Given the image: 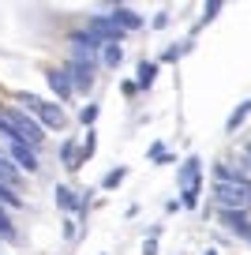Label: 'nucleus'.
I'll use <instances>...</instances> for the list:
<instances>
[{"label":"nucleus","instance_id":"obj_1","mask_svg":"<svg viewBox=\"0 0 251 255\" xmlns=\"http://www.w3.org/2000/svg\"><path fill=\"white\" fill-rule=\"evenodd\" d=\"M214 203L218 210H251V176L233 165H214Z\"/></svg>","mask_w":251,"mask_h":255},{"label":"nucleus","instance_id":"obj_2","mask_svg":"<svg viewBox=\"0 0 251 255\" xmlns=\"http://www.w3.org/2000/svg\"><path fill=\"white\" fill-rule=\"evenodd\" d=\"M0 124L26 146H41V139H45V128H41L26 109H19V105H0Z\"/></svg>","mask_w":251,"mask_h":255},{"label":"nucleus","instance_id":"obj_3","mask_svg":"<svg viewBox=\"0 0 251 255\" xmlns=\"http://www.w3.org/2000/svg\"><path fill=\"white\" fill-rule=\"evenodd\" d=\"M15 102H19V109L34 113V117H38V124L45 128V131H60V128H68V117H64L60 105L41 102V98H34V94H15Z\"/></svg>","mask_w":251,"mask_h":255},{"label":"nucleus","instance_id":"obj_4","mask_svg":"<svg viewBox=\"0 0 251 255\" xmlns=\"http://www.w3.org/2000/svg\"><path fill=\"white\" fill-rule=\"evenodd\" d=\"M64 68H68V75H71V87H75V94H87L90 87H94V56L90 53H71V60L64 64Z\"/></svg>","mask_w":251,"mask_h":255},{"label":"nucleus","instance_id":"obj_5","mask_svg":"<svg viewBox=\"0 0 251 255\" xmlns=\"http://www.w3.org/2000/svg\"><path fill=\"white\" fill-rule=\"evenodd\" d=\"M87 30H94V34H98V38H102V41H105V45H120V41H124V38H127V34H124V30H120V26H117V23H113V15H109V11H105V15H90V23H87Z\"/></svg>","mask_w":251,"mask_h":255},{"label":"nucleus","instance_id":"obj_6","mask_svg":"<svg viewBox=\"0 0 251 255\" xmlns=\"http://www.w3.org/2000/svg\"><path fill=\"white\" fill-rule=\"evenodd\" d=\"M199 173H203V161H199V154H188L184 158V165L176 169V188L188 195V191H199Z\"/></svg>","mask_w":251,"mask_h":255},{"label":"nucleus","instance_id":"obj_7","mask_svg":"<svg viewBox=\"0 0 251 255\" xmlns=\"http://www.w3.org/2000/svg\"><path fill=\"white\" fill-rule=\"evenodd\" d=\"M218 218H221L225 229H233L240 240L251 244V218H248V210H218Z\"/></svg>","mask_w":251,"mask_h":255},{"label":"nucleus","instance_id":"obj_8","mask_svg":"<svg viewBox=\"0 0 251 255\" xmlns=\"http://www.w3.org/2000/svg\"><path fill=\"white\" fill-rule=\"evenodd\" d=\"M45 79H49V87H53V94L60 98V102H71V98H75V87H71L68 68H45Z\"/></svg>","mask_w":251,"mask_h":255},{"label":"nucleus","instance_id":"obj_9","mask_svg":"<svg viewBox=\"0 0 251 255\" xmlns=\"http://www.w3.org/2000/svg\"><path fill=\"white\" fill-rule=\"evenodd\" d=\"M109 15H113V23H117L124 34L142 30V15H135V11H131V8H124V4H109Z\"/></svg>","mask_w":251,"mask_h":255},{"label":"nucleus","instance_id":"obj_10","mask_svg":"<svg viewBox=\"0 0 251 255\" xmlns=\"http://www.w3.org/2000/svg\"><path fill=\"white\" fill-rule=\"evenodd\" d=\"M8 150H11V161H15L19 169H26V173H34L38 169V146H26V143H8Z\"/></svg>","mask_w":251,"mask_h":255},{"label":"nucleus","instance_id":"obj_11","mask_svg":"<svg viewBox=\"0 0 251 255\" xmlns=\"http://www.w3.org/2000/svg\"><path fill=\"white\" fill-rule=\"evenodd\" d=\"M87 203L90 199H75L64 184H56V207L60 210H68V214H79V218H87Z\"/></svg>","mask_w":251,"mask_h":255},{"label":"nucleus","instance_id":"obj_12","mask_svg":"<svg viewBox=\"0 0 251 255\" xmlns=\"http://www.w3.org/2000/svg\"><path fill=\"white\" fill-rule=\"evenodd\" d=\"M19 180H23V169H19L11 158H4V154H0V184L15 191V188H19Z\"/></svg>","mask_w":251,"mask_h":255},{"label":"nucleus","instance_id":"obj_13","mask_svg":"<svg viewBox=\"0 0 251 255\" xmlns=\"http://www.w3.org/2000/svg\"><path fill=\"white\" fill-rule=\"evenodd\" d=\"M60 161H64L68 169H79L83 161H87V158H83V146H79V143H71V139H68V143L60 146Z\"/></svg>","mask_w":251,"mask_h":255},{"label":"nucleus","instance_id":"obj_14","mask_svg":"<svg viewBox=\"0 0 251 255\" xmlns=\"http://www.w3.org/2000/svg\"><path fill=\"white\" fill-rule=\"evenodd\" d=\"M248 117H251V98H248V102H244V105H236L233 113H229V120H225V131H229V135H233V131H236V128H240V124H244V120H248Z\"/></svg>","mask_w":251,"mask_h":255},{"label":"nucleus","instance_id":"obj_15","mask_svg":"<svg viewBox=\"0 0 251 255\" xmlns=\"http://www.w3.org/2000/svg\"><path fill=\"white\" fill-rule=\"evenodd\" d=\"M154 75H157V64H154V60H142V64H139V79H135V83H139V90H150Z\"/></svg>","mask_w":251,"mask_h":255},{"label":"nucleus","instance_id":"obj_16","mask_svg":"<svg viewBox=\"0 0 251 255\" xmlns=\"http://www.w3.org/2000/svg\"><path fill=\"white\" fill-rule=\"evenodd\" d=\"M102 60H105V68H120V64H124V49H120V45H105Z\"/></svg>","mask_w":251,"mask_h":255},{"label":"nucleus","instance_id":"obj_17","mask_svg":"<svg viewBox=\"0 0 251 255\" xmlns=\"http://www.w3.org/2000/svg\"><path fill=\"white\" fill-rule=\"evenodd\" d=\"M188 49H191V41H184V45H169V49L161 53V60H165V64H173V60H180Z\"/></svg>","mask_w":251,"mask_h":255},{"label":"nucleus","instance_id":"obj_18","mask_svg":"<svg viewBox=\"0 0 251 255\" xmlns=\"http://www.w3.org/2000/svg\"><path fill=\"white\" fill-rule=\"evenodd\" d=\"M150 161H157V165H169V161H173V154L165 150V143H154V146H150Z\"/></svg>","mask_w":251,"mask_h":255},{"label":"nucleus","instance_id":"obj_19","mask_svg":"<svg viewBox=\"0 0 251 255\" xmlns=\"http://www.w3.org/2000/svg\"><path fill=\"white\" fill-rule=\"evenodd\" d=\"M124 176H127V169H124V165H117V169H113V173H105V180H102V188H109V191H113V188H117V184H120V180H124Z\"/></svg>","mask_w":251,"mask_h":255},{"label":"nucleus","instance_id":"obj_20","mask_svg":"<svg viewBox=\"0 0 251 255\" xmlns=\"http://www.w3.org/2000/svg\"><path fill=\"white\" fill-rule=\"evenodd\" d=\"M0 237H4V240H15V225L8 222V214H4V207H0Z\"/></svg>","mask_w":251,"mask_h":255},{"label":"nucleus","instance_id":"obj_21","mask_svg":"<svg viewBox=\"0 0 251 255\" xmlns=\"http://www.w3.org/2000/svg\"><path fill=\"white\" fill-rule=\"evenodd\" d=\"M98 120V105L90 102V105H83V113H79V124H94Z\"/></svg>","mask_w":251,"mask_h":255},{"label":"nucleus","instance_id":"obj_22","mask_svg":"<svg viewBox=\"0 0 251 255\" xmlns=\"http://www.w3.org/2000/svg\"><path fill=\"white\" fill-rule=\"evenodd\" d=\"M218 11H221V0H210V4H206V11H203V23H210Z\"/></svg>","mask_w":251,"mask_h":255},{"label":"nucleus","instance_id":"obj_23","mask_svg":"<svg viewBox=\"0 0 251 255\" xmlns=\"http://www.w3.org/2000/svg\"><path fill=\"white\" fill-rule=\"evenodd\" d=\"M165 23H169V11H157V15H154V26H157V30H161Z\"/></svg>","mask_w":251,"mask_h":255},{"label":"nucleus","instance_id":"obj_24","mask_svg":"<svg viewBox=\"0 0 251 255\" xmlns=\"http://www.w3.org/2000/svg\"><path fill=\"white\" fill-rule=\"evenodd\" d=\"M142 255H157V240H146V244H142Z\"/></svg>","mask_w":251,"mask_h":255},{"label":"nucleus","instance_id":"obj_25","mask_svg":"<svg viewBox=\"0 0 251 255\" xmlns=\"http://www.w3.org/2000/svg\"><path fill=\"white\" fill-rule=\"evenodd\" d=\"M206 255H218V252H206Z\"/></svg>","mask_w":251,"mask_h":255}]
</instances>
